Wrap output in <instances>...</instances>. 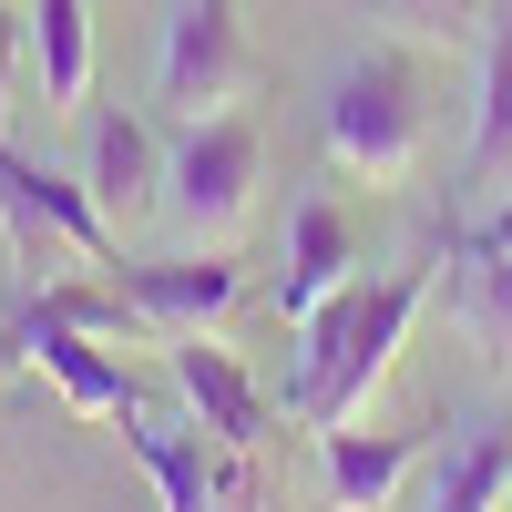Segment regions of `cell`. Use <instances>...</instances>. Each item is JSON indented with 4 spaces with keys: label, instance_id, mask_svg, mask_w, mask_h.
Segmentation results:
<instances>
[{
    "label": "cell",
    "instance_id": "1",
    "mask_svg": "<svg viewBox=\"0 0 512 512\" xmlns=\"http://www.w3.org/2000/svg\"><path fill=\"white\" fill-rule=\"evenodd\" d=\"M420 297H431V267H400V277H349L328 297V308L297 328V369H287V410L308 420V431H349L369 410V390L390 379L400 338L420 318Z\"/></svg>",
    "mask_w": 512,
    "mask_h": 512
},
{
    "label": "cell",
    "instance_id": "2",
    "mask_svg": "<svg viewBox=\"0 0 512 512\" xmlns=\"http://www.w3.org/2000/svg\"><path fill=\"white\" fill-rule=\"evenodd\" d=\"M318 144L338 175L359 185H400L420 144H431V93H420V62L410 52H359L349 72H338V93L318 113Z\"/></svg>",
    "mask_w": 512,
    "mask_h": 512
},
{
    "label": "cell",
    "instance_id": "3",
    "mask_svg": "<svg viewBox=\"0 0 512 512\" xmlns=\"http://www.w3.org/2000/svg\"><path fill=\"white\" fill-rule=\"evenodd\" d=\"M256 175H267V134H256V113L226 103V113L185 123V144L164 154V205L195 246H236L256 216Z\"/></svg>",
    "mask_w": 512,
    "mask_h": 512
},
{
    "label": "cell",
    "instance_id": "4",
    "mask_svg": "<svg viewBox=\"0 0 512 512\" xmlns=\"http://www.w3.org/2000/svg\"><path fill=\"white\" fill-rule=\"evenodd\" d=\"M0 359H21V369H41L52 390L82 410V420H134L144 400H134V379H123V359H113V338H93L52 287L31 297V308L0 328Z\"/></svg>",
    "mask_w": 512,
    "mask_h": 512
},
{
    "label": "cell",
    "instance_id": "5",
    "mask_svg": "<svg viewBox=\"0 0 512 512\" xmlns=\"http://www.w3.org/2000/svg\"><path fill=\"white\" fill-rule=\"evenodd\" d=\"M246 82H256V52H246L236 0H175V21H164V62H154V103L175 113V123H205V113H226Z\"/></svg>",
    "mask_w": 512,
    "mask_h": 512
},
{
    "label": "cell",
    "instance_id": "6",
    "mask_svg": "<svg viewBox=\"0 0 512 512\" xmlns=\"http://www.w3.org/2000/svg\"><path fill=\"white\" fill-rule=\"evenodd\" d=\"M123 451L154 472L164 512H246V502H256V451H226L195 410H185V420L134 410V420H123Z\"/></svg>",
    "mask_w": 512,
    "mask_h": 512
},
{
    "label": "cell",
    "instance_id": "7",
    "mask_svg": "<svg viewBox=\"0 0 512 512\" xmlns=\"http://www.w3.org/2000/svg\"><path fill=\"white\" fill-rule=\"evenodd\" d=\"M113 287L134 297L144 338H195V328H216L236 297H246V267H236L226 246H205V256H123Z\"/></svg>",
    "mask_w": 512,
    "mask_h": 512
},
{
    "label": "cell",
    "instance_id": "8",
    "mask_svg": "<svg viewBox=\"0 0 512 512\" xmlns=\"http://www.w3.org/2000/svg\"><path fill=\"white\" fill-rule=\"evenodd\" d=\"M349 277H359V226H349V205H338V195H297V216H287V267H277V318L308 328Z\"/></svg>",
    "mask_w": 512,
    "mask_h": 512
},
{
    "label": "cell",
    "instance_id": "9",
    "mask_svg": "<svg viewBox=\"0 0 512 512\" xmlns=\"http://www.w3.org/2000/svg\"><path fill=\"white\" fill-rule=\"evenodd\" d=\"M164 349H175V390H185V410H195V420H205V431H216L226 451H256V441H267L277 400L246 379V359L226 349L216 328H195V338H164Z\"/></svg>",
    "mask_w": 512,
    "mask_h": 512
},
{
    "label": "cell",
    "instance_id": "10",
    "mask_svg": "<svg viewBox=\"0 0 512 512\" xmlns=\"http://www.w3.org/2000/svg\"><path fill=\"white\" fill-rule=\"evenodd\" d=\"M82 185H93V205L113 216V236L144 216V205H164V144L144 113H93L82 123Z\"/></svg>",
    "mask_w": 512,
    "mask_h": 512
},
{
    "label": "cell",
    "instance_id": "11",
    "mask_svg": "<svg viewBox=\"0 0 512 512\" xmlns=\"http://www.w3.org/2000/svg\"><path fill=\"white\" fill-rule=\"evenodd\" d=\"M431 451V431H318V492L328 512H390L410 482V461Z\"/></svg>",
    "mask_w": 512,
    "mask_h": 512
},
{
    "label": "cell",
    "instance_id": "12",
    "mask_svg": "<svg viewBox=\"0 0 512 512\" xmlns=\"http://www.w3.org/2000/svg\"><path fill=\"white\" fill-rule=\"evenodd\" d=\"M451 318H461V338H472L492 369H512V256H502L492 226L451 236Z\"/></svg>",
    "mask_w": 512,
    "mask_h": 512
},
{
    "label": "cell",
    "instance_id": "13",
    "mask_svg": "<svg viewBox=\"0 0 512 512\" xmlns=\"http://www.w3.org/2000/svg\"><path fill=\"white\" fill-rule=\"evenodd\" d=\"M93 93V0H31V103L72 113Z\"/></svg>",
    "mask_w": 512,
    "mask_h": 512
},
{
    "label": "cell",
    "instance_id": "14",
    "mask_svg": "<svg viewBox=\"0 0 512 512\" xmlns=\"http://www.w3.org/2000/svg\"><path fill=\"white\" fill-rule=\"evenodd\" d=\"M512 175V21H482V123H472V185Z\"/></svg>",
    "mask_w": 512,
    "mask_h": 512
},
{
    "label": "cell",
    "instance_id": "15",
    "mask_svg": "<svg viewBox=\"0 0 512 512\" xmlns=\"http://www.w3.org/2000/svg\"><path fill=\"white\" fill-rule=\"evenodd\" d=\"M410 41H472L482 21H492V0H379Z\"/></svg>",
    "mask_w": 512,
    "mask_h": 512
},
{
    "label": "cell",
    "instance_id": "16",
    "mask_svg": "<svg viewBox=\"0 0 512 512\" xmlns=\"http://www.w3.org/2000/svg\"><path fill=\"white\" fill-rule=\"evenodd\" d=\"M21 62H31V0H0V113H21Z\"/></svg>",
    "mask_w": 512,
    "mask_h": 512
},
{
    "label": "cell",
    "instance_id": "17",
    "mask_svg": "<svg viewBox=\"0 0 512 512\" xmlns=\"http://www.w3.org/2000/svg\"><path fill=\"white\" fill-rule=\"evenodd\" d=\"M492 236H502V256H512V205H502V216H492Z\"/></svg>",
    "mask_w": 512,
    "mask_h": 512
}]
</instances>
